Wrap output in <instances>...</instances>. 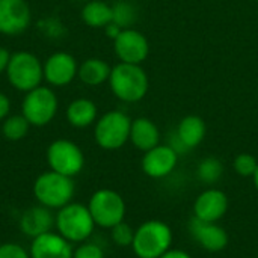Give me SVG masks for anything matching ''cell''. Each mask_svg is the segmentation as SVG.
Instances as JSON below:
<instances>
[{"label": "cell", "instance_id": "6da1fadb", "mask_svg": "<svg viewBox=\"0 0 258 258\" xmlns=\"http://www.w3.org/2000/svg\"><path fill=\"white\" fill-rule=\"evenodd\" d=\"M107 82L113 95L125 103L141 101L150 89V79L145 70L135 63L119 62L112 68Z\"/></svg>", "mask_w": 258, "mask_h": 258}, {"label": "cell", "instance_id": "7a4b0ae2", "mask_svg": "<svg viewBox=\"0 0 258 258\" xmlns=\"http://www.w3.org/2000/svg\"><path fill=\"white\" fill-rule=\"evenodd\" d=\"M54 225L57 233L71 243H82L89 239L95 228V222L89 209L79 203H70L59 209Z\"/></svg>", "mask_w": 258, "mask_h": 258}, {"label": "cell", "instance_id": "3957f363", "mask_svg": "<svg viewBox=\"0 0 258 258\" xmlns=\"http://www.w3.org/2000/svg\"><path fill=\"white\" fill-rule=\"evenodd\" d=\"M33 195L38 203L47 209H62L74 197V181L71 177L54 171L42 172L33 183Z\"/></svg>", "mask_w": 258, "mask_h": 258}, {"label": "cell", "instance_id": "277c9868", "mask_svg": "<svg viewBox=\"0 0 258 258\" xmlns=\"http://www.w3.org/2000/svg\"><path fill=\"white\" fill-rule=\"evenodd\" d=\"M172 245V231L162 221H147L136 231L132 243L139 258H159Z\"/></svg>", "mask_w": 258, "mask_h": 258}, {"label": "cell", "instance_id": "5b68a950", "mask_svg": "<svg viewBox=\"0 0 258 258\" xmlns=\"http://www.w3.org/2000/svg\"><path fill=\"white\" fill-rule=\"evenodd\" d=\"M11 86L20 92H29L44 80L42 62L30 51H17L11 54V60L5 71Z\"/></svg>", "mask_w": 258, "mask_h": 258}, {"label": "cell", "instance_id": "8992f818", "mask_svg": "<svg viewBox=\"0 0 258 258\" xmlns=\"http://www.w3.org/2000/svg\"><path fill=\"white\" fill-rule=\"evenodd\" d=\"M59 101L50 86H38L26 92L21 101V115L30 125L44 127L53 121L57 113Z\"/></svg>", "mask_w": 258, "mask_h": 258}, {"label": "cell", "instance_id": "52a82bcc", "mask_svg": "<svg viewBox=\"0 0 258 258\" xmlns=\"http://www.w3.org/2000/svg\"><path fill=\"white\" fill-rule=\"evenodd\" d=\"M132 119L121 110L106 112L95 122L94 138L103 150H118L130 141Z\"/></svg>", "mask_w": 258, "mask_h": 258}, {"label": "cell", "instance_id": "ba28073f", "mask_svg": "<svg viewBox=\"0 0 258 258\" xmlns=\"http://www.w3.org/2000/svg\"><path fill=\"white\" fill-rule=\"evenodd\" d=\"M95 225L101 228H113L116 224L124 221L125 203L119 194L110 189L97 190L88 204Z\"/></svg>", "mask_w": 258, "mask_h": 258}, {"label": "cell", "instance_id": "9c48e42d", "mask_svg": "<svg viewBox=\"0 0 258 258\" xmlns=\"http://www.w3.org/2000/svg\"><path fill=\"white\" fill-rule=\"evenodd\" d=\"M47 163L51 171L74 177L77 175L85 166V156L83 151L77 144L68 139H56L47 148Z\"/></svg>", "mask_w": 258, "mask_h": 258}, {"label": "cell", "instance_id": "30bf717a", "mask_svg": "<svg viewBox=\"0 0 258 258\" xmlns=\"http://www.w3.org/2000/svg\"><path fill=\"white\" fill-rule=\"evenodd\" d=\"M113 50L119 62L141 65L150 54V42L142 32L133 27L122 29L113 39Z\"/></svg>", "mask_w": 258, "mask_h": 258}, {"label": "cell", "instance_id": "8fae6325", "mask_svg": "<svg viewBox=\"0 0 258 258\" xmlns=\"http://www.w3.org/2000/svg\"><path fill=\"white\" fill-rule=\"evenodd\" d=\"M42 71L44 80L50 85V88H63L77 77L79 63L71 53L56 51L42 63Z\"/></svg>", "mask_w": 258, "mask_h": 258}, {"label": "cell", "instance_id": "7c38bea8", "mask_svg": "<svg viewBox=\"0 0 258 258\" xmlns=\"http://www.w3.org/2000/svg\"><path fill=\"white\" fill-rule=\"evenodd\" d=\"M32 11L26 0H0V33L17 36L27 30Z\"/></svg>", "mask_w": 258, "mask_h": 258}, {"label": "cell", "instance_id": "4fadbf2b", "mask_svg": "<svg viewBox=\"0 0 258 258\" xmlns=\"http://www.w3.org/2000/svg\"><path fill=\"white\" fill-rule=\"evenodd\" d=\"M178 154L169 145H157L145 151L142 159V169L151 178L166 177L177 166Z\"/></svg>", "mask_w": 258, "mask_h": 258}, {"label": "cell", "instance_id": "5bb4252c", "mask_svg": "<svg viewBox=\"0 0 258 258\" xmlns=\"http://www.w3.org/2000/svg\"><path fill=\"white\" fill-rule=\"evenodd\" d=\"M30 258H73L71 242L63 239L59 233H45L32 239Z\"/></svg>", "mask_w": 258, "mask_h": 258}, {"label": "cell", "instance_id": "9a60e30c", "mask_svg": "<svg viewBox=\"0 0 258 258\" xmlns=\"http://www.w3.org/2000/svg\"><path fill=\"white\" fill-rule=\"evenodd\" d=\"M192 237L206 249L210 252H219L228 245V234L227 231L216 225L215 222L201 221L198 218H194L189 225Z\"/></svg>", "mask_w": 258, "mask_h": 258}, {"label": "cell", "instance_id": "2e32d148", "mask_svg": "<svg viewBox=\"0 0 258 258\" xmlns=\"http://www.w3.org/2000/svg\"><path fill=\"white\" fill-rule=\"evenodd\" d=\"M227 209L228 198L222 190L218 189H209L203 192L194 204L195 218L207 222L219 221L227 213Z\"/></svg>", "mask_w": 258, "mask_h": 258}, {"label": "cell", "instance_id": "e0dca14e", "mask_svg": "<svg viewBox=\"0 0 258 258\" xmlns=\"http://www.w3.org/2000/svg\"><path fill=\"white\" fill-rule=\"evenodd\" d=\"M54 225V218L50 209L44 206L29 207L20 218V230L24 236L35 239L41 234L48 233Z\"/></svg>", "mask_w": 258, "mask_h": 258}, {"label": "cell", "instance_id": "ac0fdd59", "mask_svg": "<svg viewBox=\"0 0 258 258\" xmlns=\"http://www.w3.org/2000/svg\"><path fill=\"white\" fill-rule=\"evenodd\" d=\"M130 141L141 151H150L160 142L159 127L150 118H136L132 121Z\"/></svg>", "mask_w": 258, "mask_h": 258}, {"label": "cell", "instance_id": "d6986e66", "mask_svg": "<svg viewBox=\"0 0 258 258\" xmlns=\"http://www.w3.org/2000/svg\"><path fill=\"white\" fill-rule=\"evenodd\" d=\"M97 104L89 98H76L65 110L67 121L76 128H86L92 125L97 121Z\"/></svg>", "mask_w": 258, "mask_h": 258}, {"label": "cell", "instance_id": "ffe728a7", "mask_svg": "<svg viewBox=\"0 0 258 258\" xmlns=\"http://www.w3.org/2000/svg\"><path fill=\"white\" fill-rule=\"evenodd\" d=\"M110 71L112 67L106 60L100 57H89L79 65L77 77L86 86H100L109 80Z\"/></svg>", "mask_w": 258, "mask_h": 258}, {"label": "cell", "instance_id": "44dd1931", "mask_svg": "<svg viewBox=\"0 0 258 258\" xmlns=\"http://www.w3.org/2000/svg\"><path fill=\"white\" fill-rule=\"evenodd\" d=\"M206 130L207 128H206V122L203 118L197 115H187L180 121L175 130V135L178 136V139L187 150H192L203 142L206 136Z\"/></svg>", "mask_w": 258, "mask_h": 258}, {"label": "cell", "instance_id": "7402d4cb", "mask_svg": "<svg viewBox=\"0 0 258 258\" xmlns=\"http://www.w3.org/2000/svg\"><path fill=\"white\" fill-rule=\"evenodd\" d=\"M82 20L86 26L94 29H104L112 23V5L103 0H88L82 8Z\"/></svg>", "mask_w": 258, "mask_h": 258}, {"label": "cell", "instance_id": "603a6c76", "mask_svg": "<svg viewBox=\"0 0 258 258\" xmlns=\"http://www.w3.org/2000/svg\"><path fill=\"white\" fill-rule=\"evenodd\" d=\"M30 124L23 115H9L3 119L2 133L8 141L17 142L29 133Z\"/></svg>", "mask_w": 258, "mask_h": 258}, {"label": "cell", "instance_id": "cb8c5ba5", "mask_svg": "<svg viewBox=\"0 0 258 258\" xmlns=\"http://www.w3.org/2000/svg\"><path fill=\"white\" fill-rule=\"evenodd\" d=\"M112 23L118 24L121 29H130L138 20V9L125 0H119L115 5H112Z\"/></svg>", "mask_w": 258, "mask_h": 258}, {"label": "cell", "instance_id": "d4e9b609", "mask_svg": "<svg viewBox=\"0 0 258 258\" xmlns=\"http://www.w3.org/2000/svg\"><path fill=\"white\" fill-rule=\"evenodd\" d=\"M222 172H224V165L216 157H206V159H203L200 162V165H198V169H197L198 177L204 183H207V184L216 183L222 177Z\"/></svg>", "mask_w": 258, "mask_h": 258}, {"label": "cell", "instance_id": "484cf974", "mask_svg": "<svg viewBox=\"0 0 258 258\" xmlns=\"http://www.w3.org/2000/svg\"><path fill=\"white\" fill-rule=\"evenodd\" d=\"M258 168L257 159L252 154L242 153L234 159V169L242 177H252Z\"/></svg>", "mask_w": 258, "mask_h": 258}, {"label": "cell", "instance_id": "4316f807", "mask_svg": "<svg viewBox=\"0 0 258 258\" xmlns=\"http://www.w3.org/2000/svg\"><path fill=\"white\" fill-rule=\"evenodd\" d=\"M110 230H112V240L118 246H132L133 239H135V231L128 224L122 221Z\"/></svg>", "mask_w": 258, "mask_h": 258}, {"label": "cell", "instance_id": "83f0119b", "mask_svg": "<svg viewBox=\"0 0 258 258\" xmlns=\"http://www.w3.org/2000/svg\"><path fill=\"white\" fill-rule=\"evenodd\" d=\"M0 258H30V254L21 245L9 242L0 245Z\"/></svg>", "mask_w": 258, "mask_h": 258}, {"label": "cell", "instance_id": "f1b7e54d", "mask_svg": "<svg viewBox=\"0 0 258 258\" xmlns=\"http://www.w3.org/2000/svg\"><path fill=\"white\" fill-rule=\"evenodd\" d=\"M73 258H104V252L95 243H82L74 251Z\"/></svg>", "mask_w": 258, "mask_h": 258}, {"label": "cell", "instance_id": "f546056e", "mask_svg": "<svg viewBox=\"0 0 258 258\" xmlns=\"http://www.w3.org/2000/svg\"><path fill=\"white\" fill-rule=\"evenodd\" d=\"M9 110H11V100L6 94L0 92V121L9 116Z\"/></svg>", "mask_w": 258, "mask_h": 258}, {"label": "cell", "instance_id": "4dcf8cb0", "mask_svg": "<svg viewBox=\"0 0 258 258\" xmlns=\"http://www.w3.org/2000/svg\"><path fill=\"white\" fill-rule=\"evenodd\" d=\"M11 60V53L8 48L0 47V74H3L8 68V63Z\"/></svg>", "mask_w": 258, "mask_h": 258}, {"label": "cell", "instance_id": "1f68e13d", "mask_svg": "<svg viewBox=\"0 0 258 258\" xmlns=\"http://www.w3.org/2000/svg\"><path fill=\"white\" fill-rule=\"evenodd\" d=\"M121 30H122V29H121L118 24H115V23H110V24H107V26L104 27V32H106V35H107V36H109L112 41H113V39H115V38H116L119 33H121Z\"/></svg>", "mask_w": 258, "mask_h": 258}, {"label": "cell", "instance_id": "d6a6232c", "mask_svg": "<svg viewBox=\"0 0 258 258\" xmlns=\"http://www.w3.org/2000/svg\"><path fill=\"white\" fill-rule=\"evenodd\" d=\"M159 258H192L187 252L181 251V249H169L166 251L162 257Z\"/></svg>", "mask_w": 258, "mask_h": 258}, {"label": "cell", "instance_id": "836d02e7", "mask_svg": "<svg viewBox=\"0 0 258 258\" xmlns=\"http://www.w3.org/2000/svg\"><path fill=\"white\" fill-rule=\"evenodd\" d=\"M252 178H254V184H255V189L258 190V168H257V171H255V174L252 175Z\"/></svg>", "mask_w": 258, "mask_h": 258}, {"label": "cell", "instance_id": "e575fe53", "mask_svg": "<svg viewBox=\"0 0 258 258\" xmlns=\"http://www.w3.org/2000/svg\"><path fill=\"white\" fill-rule=\"evenodd\" d=\"M252 2H258V0H252Z\"/></svg>", "mask_w": 258, "mask_h": 258}]
</instances>
